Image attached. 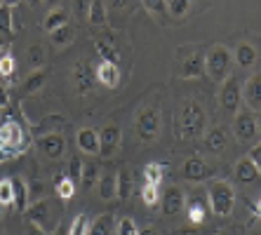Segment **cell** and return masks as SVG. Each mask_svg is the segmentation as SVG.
Listing matches in <instances>:
<instances>
[{
	"label": "cell",
	"mask_w": 261,
	"mask_h": 235,
	"mask_svg": "<svg viewBox=\"0 0 261 235\" xmlns=\"http://www.w3.org/2000/svg\"><path fill=\"white\" fill-rule=\"evenodd\" d=\"M207 113L198 101H184V106L176 113L174 134L179 141H195L205 134Z\"/></svg>",
	"instance_id": "obj_1"
},
{
	"label": "cell",
	"mask_w": 261,
	"mask_h": 235,
	"mask_svg": "<svg viewBox=\"0 0 261 235\" xmlns=\"http://www.w3.org/2000/svg\"><path fill=\"white\" fill-rule=\"evenodd\" d=\"M29 144L31 137L26 132V127L14 115H7L5 120L0 122V158L10 160L14 155H21L29 148Z\"/></svg>",
	"instance_id": "obj_2"
},
{
	"label": "cell",
	"mask_w": 261,
	"mask_h": 235,
	"mask_svg": "<svg viewBox=\"0 0 261 235\" xmlns=\"http://www.w3.org/2000/svg\"><path fill=\"white\" fill-rule=\"evenodd\" d=\"M231 68H233V55L231 49L224 47V45H214L205 55V73L214 83H224L226 78H231Z\"/></svg>",
	"instance_id": "obj_3"
},
{
	"label": "cell",
	"mask_w": 261,
	"mask_h": 235,
	"mask_svg": "<svg viewBox=\"0 0 261 235\" xmlns=\"http://www.w3.org/2000/svg\"><path fill=\"white\" fill-rule=\"evenodd\" d=\"M236 205V188L228 181H212L210 184V210L214 217H231Z\"/></svg>",
	"instance_id": "obj_4"
},
{
	"label": "cell",
	"mask_w": 261,
	"mask_h": 235,
	"mask_svg": "<svg viewBox=\"0 0 261 235\" xmlns=\"http://www.w3.org/2000/svg\"><path fill=\"white\" fill-rule=\"evenodd\" d=\"M160 125H163V113H160L158 106H146L139 111L137 120H134V132L139 137V141L144 144H151L158 139Z\"/></svg>",
	"instance_id": "obj_5"
},
{
	"label": "cell",
	"mask_w": 261,
	"mask_h": 235,
	"mask_svg": "<svg viewBox=\"0 0 261 235\" xmlns=\"http://www.w3.org/2000/svg\"><path fill=\"white\" fill-rule=\"evenodd\" d=\"M176 71L181 78H200L205 75V52L198 47H184L176 55Z\"/></svg>",
	"instance_id": "obj_6"
},
{
	"label": "cell",
	"mask_w": 261,
	"mask_h": 235,
	"mask_svg": "<svg viewBox=\"0 0 261 235\" xmlns=\"http://www.w3.org/2000/svg\"><path fill=\"white\" fill-rule=\"evenodd\" d=\"M233 134L240 144H254L256 134H259V122H256V115L247 109H240L233 118Z\"/></svg>",
	"instance_id": "obj_7"
},
{
	"label": "cell",
	"mask_w": 261,
	"mask_h": 235,
	"mask_svg": "<svg viewBox=\"0 0 261 235\" xmlns=\"http://www.w3.org/2000/svg\"><path fill=\"white\" fill-rule=\"evenodd\" d=\"M24 214L29 219V223H36L43 230L57 228V223H59L55 221V205H52V200H36V202H31Z\"/></svg>",
	"instance_id": "obj_8"
},
{
	"label": "cell",
	"mask_w": 261,
	"mask_h": 235,
	"mask_svg": "<svg viewBox=\"0 0 261 235\" xmlns=\"http://www.w3.org/2000/svg\"><path fill=\"white\" fill-rule=\"evenodd\" d=\"M94 83H97V75H94V68L90 66L87 59H80L75 61L73 66V85H75V92L80 97H85L94 90Z\"/></svg>",
	"instance_id": "obj_9"
},
{
	"label": "cell",
	"mask_w": 261,
	"mask_h": 235,
	"mask_svg": "<svg viewBox=\"0 0 261 235\" xmlns=\"http://www.w3.org/2000/svg\"><path fill=\"white\" fill-rule=\"evenodd\" d=\"M240 101H243V92H240L238 80L226 78L224 83H221V92H219V103H221V109L236 115L238 111H240Z\"/></svg>",
	"instance_id": "obj_10"
},
{
	"label": "cell",
	"mask_w": 261,
	"mask_h": 235,
	"mask_svg": "<svg viewBox=\"0 0 261 235\" xmlns=\"http://www.w3.org/2000/svg\"><path fill=\"white\" fill-rule=\"evenodd\" d=\"M122 139V129L118 125H106L99 132V155L101 158H111L113 153L118 151Z\"/></svg>",
	"instance_id": "obj_11"
},
{
	"label": "cell",
	"mask_w": 261,
	"mask_h": 235,
	"mask_svg": "<svg viewBox=\"0 0 261 235\" xmlns=\"http://www.w3.org/2000/svg\"><path fill=\"white\" fill-rule=\"evenodd\" d=\"M38 151L43 153L45 158H49V160H59L61 155H64V151H66V139L59 134H45V137H38Z\"/></svg>",
	"instance_id": "obj_12"
},
{
	"label": "cell",
	"mask_w": 261,
	"mask_h": 235,
	"mask_svg": "<svg viewBox=\"0 0 261 235\" xmlns=\"http://www.w3.org/2000/svg\"><path fill=\"white\" fill-rule=\"evenodd\" d=\"M160 202H163V214H165V217H174V214H179V212L184 210L186 198H184V191L179 186H170L163 193Z\"/></svg>",
	"instance_id": "obj_13"
},
{
	"label": "cell",
	"mask_w": 261,
	"mask_h": 235,
	"mask_svg": "<svg viewBox=\"0 0 261 235\" xmlns=\"http://www.w3.org/2000/svg\"><path fill=\"white\" fill-rule=\"evenodd\" d=\"M184 176H186L191 184H200V181H207L212 176V169L207 167V163L202 158L193 155L186 160V165H184Z\"/></svg>",
	"instance_id": "obj_14"
},
{
	"label": "cell",
	"mask_w": 261,
	"mask_h": 235,
	"mask_svg": "<svg viewBox=\"0 0 261 235\" xmlns=\"http://www.w3.org/2000/svg\"><path fill=\"white\" fill-rule=\"evenodd\" d=\"M94 75H97V83L103 85V87H109V90H116L118 85H120V71H118V66L106 64V61H101L94 68Z\"/></svg>",
	"instance_id": "obj_15"
},
{
	"label": "cell",
	"mask_w": 261,
	"mask_h": 235,
	"mask_svg": "<svg viewBox=\"0 0 261 235\" xmlns=\"http://www.w3.org/2000/svg\"><path fill=\"white\" fill-rule=\"evenodd\" d=\"M78 141V148L87 155H99V132H94L92 127H83L75 137Z\"/></svg>",
	"instance_id": "obj_16"
},
{
	"label": "cell",
	"mask_w": 261,
	"mask_h": 235,
	"mask_svg": "<svg viewBox=\"0 0 261 235\" xmlns=\"http://www.w3.org/2000/svg\"><path fill=\"white\" fill-rule=\"evenodd\" d=\"M245 103L252 109V113L261 109V78L256 73L245 83Z\"/></svg>",
	"instance_id": "obj_17"
},
{
	"label": "cell",
	"mask_w": 261,
	"mask_h": 235,
	"mask_svg": "<svg viewBox=\"0 0 261 235\" xmlns=\"http://www.w3.org/2000/svg\"><path fill=\"white\" fill-rule=\"evenodd\" d=\"M233 174H236L238 181H243V184H252L254 179H259L261 169L254 167V165L249 163L247 158H240V160L236 163V167H233Z\"/></svg>",
	"instance_id": "obj_18"
},
{
	"label": "cell",
	"mask_w": 261,
	"mask_h": 235,
	"mask_svg": "<svg viewBox=\"0 0 261 235\" xmlns=\"http://www.w3.org/2000/svg\"><path fill=\"white\" fill-rule=\"evenodd\" d=\"M144 184H148V186H160L165 179V172H167V165L165 163H148L144 165Z\"/></svg>",
	"instance_id": "obj_19"
},
{
	"label": "cell",
	"mask_w": 261,
	"mask_h": 235,
	"mask_svg": "<svg viewBox=\"0 0 261 235\" xmlns=\"http://www.w3.org/2000/svg\"><path fill=\"white\" fill-rule=\"evenodd\" d=\"M233 61H236L238 66H254L256 61V49L249 45V42H240L236 47V52H233Z\"/></svg>",
	"instance_id": "obj_20"
},
{
	"label": "cell",
	"mask_w": 261,
	"mask_h": 235,
	"mask_svg": "<svg viewBox=\"0 0 261 235\" xmlns=\"http://www.w3.org/2000/svg\"><path fill=\"white\" fill-rule=\"evenodd\" d=\"M64 127V115H45L43 120L38 122L36 132L38 137H45V134H59V129Z\"/></svg>",
	"instance_id": "obj_21"
},
{
	"label": "cell",
	"mask_w": 261,
	"mask_h": 235,
	"mask_svg": "<svg viewBox=\"0 0 261 235\" xmlns=\"http://www.w3.org/2000/svg\"><path fill=\"white\" fill-rule=\"evenodd\" d=\"M205 146H207V151H212V153L226 151V132L221 127H212L205 137Z\"/></svg>",
	"instance_id": "obj_22"
},
{
	"label": "cell",
	"mask_w": 261,
	"mask_h": 235,
	"mask_svg": "<svg viewBox=\"0 0 261 235\" xmlns=\"http://www.w3.org/2000/svg\"><path fill=\"white\" fill-rule=\"evenodd\" d=\"M186 214H189V223L200 226V223L207 219V205L202 200L193 198V200H189V205H186Z\"/></svg>",
	"instance_id": "obj_23"
},
{
	"label": "cell",
	"mask_w": 261,
	"mask_h": 235,
	"mask_svg": "<svg viewBox=\"0 0 261 235\" xmlns=\"http://www.w3.org/2000/svg\"><path fill=\"white\" fill-rule=\"evenodd\" d=\"M49 40H52V45H57V47H68V45L75 40V29H73L71 24H64L61 29L49 33Z\"/></svg>",
	"instance_id": "obj_24"
},
{
	"label": "cell",
	"mask_w": 261,
	"mask_h": 235,
	"mask_svg": "<svg viewBox=\"0 0 261 235\" xmlns=\"http://www.w3.org/2000/svg\"><path fill=\"white\" fill-rule=\"evenodd\" d=\"M116 181H118L116 198L127 200V198H129V193H132V188H134V184H132V172H129L127 167H122L120 172L116 174Z\"/></svg>",
	"instance_id": "obj_25"
},
{
	"label": "cell",
	"mask_w": 261,
	"mask_h": 235,
	"mask_svg": "<svg viewBox=\"0 0 261 235\" xmlns=\"http://www.w3.org/2000/svg\"><path fill=\"white\" fill-rule=\"evenodd\" d=\"M113 226H116L113 214H101L94 223H90V233L87 235H113Z\"/></svg>",
	"instance_id": "obj_26"
},
{
	"label": "cell",
	"mask_w": 261,
	"mask_h": 235,
	"mask_svg": "<svg viewBox=\"0 0 261 235\" xmlns=\"http://www.w3.org/2000/svg\"><path fill=\"white\" fill-rule=\"evenodd\" d=\"M45 71L43 68H38V71H31V75L24 80V85H21V90H24V94H36V92L43 90L45 85Z\"/></svg>",
	"instance_id": "obj_27"
},
{
	"label": "cell",
	"mask_w": 261,
	"mask_h": 235,
	"mask_svg": "<svg viewBox=\"0 0 261 235\" xmlns=\"http://www.w3.org/2000/svg\"><path fill=\"white\" fill-rule=\"evenodd\" d=\"M12 3H0V33L7 38L14 36V26H12Z\"/></svg>",
	"instance_id": "obj_28"
},
{
	"label": "cell",
	"mask_w": 261,
	"mask_h": 235,
	"mask_svg": "<svg viewBox=\"0 0 261 235\" xmlns=\"http://www.w3.org/2000/svg\"><path fill=\"white\" fill-rule=\"evenodd\" d=\"M99 195L101 200H113L116 198V191H118V181H116V174H103L99 176Z\"/></svg>",
	"instance_id": "obj_29"
},
{
	"label": "cell",
	"mask_w": 261,
	"mask_h": 235,
	"mask_svg": "<svg viewBox=\"0 0 261 235\" xmlns=\"http://www.w3.org/2000/svg\"><path fill=\"white\" fill-rule=\"evenodd\" d=\"M97 52H99V57H101V61H106V64H113V66H118V64H120V49H118L116 45H111V42L101 40L97 45Z\"/></svg>",
	"instance_id": "obj_30"
},
{
	"label": "cell",
	"mask_w": 261,
	"mask_h": 235,
	"mask_svg": "<svg viewBox=\"0 0 261 235\" xmlns=\"http://www.w3.org/2000/svg\"><path fill=\"white\" fill-rule=\"evenodd\" d=\"M87 19H90L92 26H106V3H101V0H94V3H90V12H87Z\"/></svg>",
	"instance_id": "obj_31"
},
{
	"label": "cell",
	"mask_w": 261,
	"mask_h": 235,
	"mask_svg": "<svg viewBox=\"0 0 261 235\" xmlns=\"http://www.w3.org/2000/svg\"><path fill=\"white\" fill-rule=\"evenodd\" d=\"M64 24H68V21H66V12H64V10H49L47 17H45V21H43V29L47 31V33H52V31L61 29Z\"/></svg>",
	"instance_id": "obj_32"
},
{
	"label": "cell",
	"mask_w": 261,
	"mask_h": 235,
	"mask_svg": "<svg viewBox=\"0 0 261 235\" xmlns=\"http://www.w3.org/2000/svg\"><path fill=\"white\" fill-rule=\"evenodd\" d=\"M14 181V207H17L19 212H26V207L31 205L29 200V191H26V181L21 179H12Z\"/></svg>",
	"instance_id": "obj_33"
},
{
	"label": "cell",
	"mask_w": 261,
	"mask_h": 235,
	"mask_svg": "<svg viewBox=\"0 0 261 235\" xmlns=\"http://www.w3.org/2000/svg\"><path fill=\"white\" fill-rule=\"evenodd\" d=\"M99 165L97 163H83V174H80V184L83 188H92L99 181Z\"/></svg>",
	"instance_id": "obj_34"
},
{
	"label": "cell",
	"mask_w": 261,
	"mask_h": 235,
	"mask_svg": "<svg viewBox=\"0 0 261 235\" xmlns=\"http://www.w3.org/2000/svg\"><path fill=\"white\" fill-rule=\"evenodd\" d=\"M73 193H75V184H73L68 176H61V179H57V198L59 200H71Z\"/></svg>",
	"instance_id": "obj_35"
},
{
	"label": "cell",
	"mask_w": 261,
	"mask_h": 235,
	"mask_svg": "<svg viewBox=\"0 0 261 235\" xmlns=\"http://www.w3.org/2000/svg\"><path fill=\"white\" fill-rule=\"evenodd\" d=\"M0 205H14V181L12 179H3L0 181Z\"/></svg>",
	"instance_id": "obj_36"
},
{
	"label": "cell",
	"mask_w": 261,
	"mask_h": 235,
	"mask_svg": "<svg viewBox=\"0 0 261 235\" xmlns=\"http://www.w3.org/2000/svg\"><path fill=\"white\" fill-rule=\"evenodd\" d=\"M144 7L148 10V14L151 17H155L163 24L165 21V14H167V3H163V0H146Z\"/></svg>",
	"instance_id": "obj_37"
},
{
	"label": "cell",
	"mask_w": 261,
	"mask_h": 235,
	"mask_svg": "<svg viewBox=\"0 0 261 235\" xmlns=\"http://www.w3.org/2000/svg\"><path fill=\"white\" fill-rule=\"evenodd\" d=\"M141 200H144L146 207H155L160 202V191L158 186H148V184H144L141 186Z\"/></svg>",
	"instance_id": "obj_38"
},
{
	"label": "cell",
	"mask_w": 261,
	"mask_h": 235,
	"mask_svg": "<svg viewBox=\"0 0 261 235\" xmlns=\"http://www.w3.org/2000/svg\"><path fill=\"white\" fill-rule=\"evenodd\" d=\"M90 233V221H87V214H78L75 221L71 223L68 228V235H87Z\"/></svg>",
	"instance_id": "obj_39"
},
{
	"label": "cell",
	"mask_w": 261,
	"mask_h": 235,
	"mask_svg": "<svg viewBox=\"0 0 261 235\" xmlns=\"http://www.w3.org/2000/svg\"><path fill=\"white\" fill-rule=\"evenodd\" d=\"M45 61V49L40 47V45H31L29 47V66L33 68V71H38V66H43Z\"/></svg>",
	"instance_id": "obj_40"
},
{
	"label": "cell",
	"mask_w": 261,
	"mask_h": 235,
	"mask_svg": "<svg viewBox=\"0 0 261 235\" xmlns=\"http://www.w3.org/2000/svg\"><path fill=\"white\" fill-rule=\"evenodd\" d=\"M189 10H191L189 0H170L167 3V14H172V17H184Z\"/></svg>",
	"instance_id": "obj_41"
},
{
	"label": "cell",
	"mask_w": 261,
	"mask_h": 235,
	"mask_svg": "<svg viewBox=\"0 0 261 235\" xmlns=\"http://www.w3.org/2000/svg\"><path fill=\"white\" fill-rule=\"evenodd\" d=\"M80 174H83V158L73 155V158H71V163H68V172H66V176L73 181V184H78V181H80Z\"/></svg>",
	"instance_id": "obj_42"
},
{
	"label": "cell",
	"mask_w": 261,
	"mask_h": 235,
	"mask_svg": "<svg viewBox=\"0 0 261 235\" xmlns=\"http://www.w3.org/2000/svg\"><path fill=\"white\" fill-rule=\"evenodd\" d=\"M12 73H14V57L12 55L0 57V75L3 78H12Z\"/></svg>",
	"instance_id": "obj_43"
},
{
	"label": "cell",
	"mask_w": 261,
	"mask_h": 235,
	"mask_svg": "<svg viewBox=\"0 0 261 235\" xmlns=\"http://www.w3.org/2000/svg\"><path fill=\"white\" fill-rule=\"evenodd\" d=\"M118 235H139V228L132 219H120L118 223Z\"/></svg>",
	"instance_id": "obj_44"
},
{
	"label": "cell",
	"mask_w": 261,
	"mask_h": 235,
	"mask_svg": "<svg viewBox=\"0 0 261 235\" xmlns=\"http://www.w3.org/2000/svg\"><path fill=\"white\" fill-rule=\"evenodd\" d=\"M249 163L254 165V167L261 169V146H252V151H249Z\"/></svg>",
	"instance_id": "obj_45"
},
{
	"label": "cell",
	"mask_w": 261,
	"mask_h": 235,
	"mask_svg": "<svg viewBox=\"0 0 261 235\" xmlns=\"http://www.w3.org/2000/svg\"><path fill=\"white\" fill-rule=\"evenodd\" d=\"M10 106V90L0 85V109H7Z\"/></svg>",
	"instance_id": "obj_46"
},
{
	"label": "cell",
	"mask_w": 261,
	"mask_h": 235,
	"mask_svg": "<svg viewBox=\"0 0 261 235\" xmlns=\"http://www.w3.org/2000/svg\"><path fill=\"white\" fill-rule=\"evenodd\" d=\"M26 235H47V230H43L40 226H36V223H29V230H26Z\"/></svg>",
	"instance_id": "obj_47"
},
{
	"label": "cell",
	"mask_w": 261,
	"mask_h": 235,
	"mask_svg": "<svg viewBox=\"0 0 261 235\" xmlns=\"http://www.w3.org/2000/svg\"><path fill=\"white\" fill-rule=\"evenodd\" d=\"M52 235H68V226H66L64 221H59V223H57V228H55V233H52Z\"/></svg>",
	"instance_id": "obj_48"
},
{
	"label": "cell",
	"mask_w": 261,
	"mask_h": 235,
	"mask_svg": "<svg viewBox=\"0 0 261 235\" xmlns=\"http://www.w3.org/2000/svg\"><path fill=\"white\" fill-rule=\"evenodd\" d=\"M75 7H78V10H75V12H78V14H85V12H90V3H75Z\"/></svg>",
	"instance_id": "obj_49"
},
{
	"label": "cell",
	"mask_w": 261,
	"mask_h": 235,
	"mask_svg": "<svg viewBox=\"0 0 261 235\" xmlns=\"http://www.w3.org/2000/svg\"><path fill=\"white\" fill-rule=\"evenodd\" d=\"M176 235H202V233L198 228H184V230H179Z\"/></svg>",
	"instance_id": "obj_50"
},
{
	"label": "cell",
	"mask_w": 261,
	"mask_h": 235,
	"mask_svg": "<svg viewBox=\"0 0 261 235\" xmlns=\"http://www.w3.org/2000/svg\"><path fill=\"white\" fill-rule=\"evenodd\" d=\"M139 235H158V230H153V228H144V230H139Z\"/></svg>",
	"instance_id": "obj_51"
},
{
	"label": "cell",
	"mask_w": 261,
	"mask_h": 235,
	"mask_svg": "<svg viewBox=\"0 0 261 235\" xmlns=\"http://www.w3.org/2000/svg\"><path fill=\"white\" fill-rule=\"evenodd\" d=\"M5 214H7V207H5V205H0V219L5 217Z\"/></svg>",
	"instance_id": "obj_52"
},
{
	"label": "cell",
	"mask_w": 261,
	"mask_h": 235,
	"mask_svg": "<svg viewBox=\"0 0 261 235\" xmlns=\"http://www.w3.org/2000/svg\"><path fill=\"white\" fill-rule=\"evenodd\" d=\"M219 235H228V233H219Z\"/></svg>",
	"instance_id": "obj_53"
},
{
	"label": "cell",
	"mask_w": 261,
	"mask_h": 235,
	"mask_svg": "<svg viewBox=\"0 0 261 235\" xmlns=\"http://www.w3.org/2000/svg\"><path fill=\"white\" fill-rule=\"evenodd\" d=\"M0 163H3V158H0Z\"/></svg>",
	"instance_id": "obj_54"
}]
</instances>
